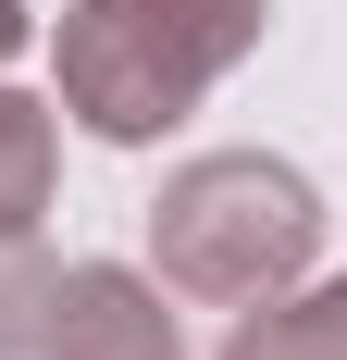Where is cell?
<instances>
[{
	"mask_svg": "<svg viewBox=\"0 0 347 360\" xmlns=\"http://www.w3.org/2000/svg\"><path fill=\"white\" fill-rule=\"evenodd\" d=\"M13 50H25V0H0V63H13Z\"/></svg>",
	"mask_w": 347,
	"mask_h": 360,
	"instance_id": "obj_7",
	"label": "cell"
},
{
	"mask_svg": "<svg viewBox=\"0 0 347 360\" xmlns=\"http://www.w3.org/2000/svg\"><path fill=\"white\" fill-rule=\"evenodd\" d=\"M261 25H273V0H74L50 37L63 112L112 149H149L261 50Z\"/></svg>",
	"mask_w": 347,
	"mask_h": 360,
	"instance_id": "obj_1",
	"label": "cell"
},
{
	"mask_svg": "<svg viewBox=\"0 0 347 360\" xmlns=\"http://www.w3.org/2000/svg\"><path fill=\"white\" fill-rule=\"evenodd\" d=\"M37 360H186V335H174L149 274H124V261H50Z\"/></svg>",
	"mask_w": 347,
	"mask_h": 360,
	"instance_id": "obj_3",
	"label": "cell"
},
{
	"mask_svg": "<svg viewBox=\"0 0 347 360\" xmlns=\"http://www.w3.org/2000/svg\"><path fill=\"white\" fill-rule=\"evenodd\" d=\"M223 360H347V274H322V286L298 274L285 298H248Z\"/></svg>",
	"mask_w": 347,
	"mask_h": 360,
	"instance_id": "obj_4",
	"label": "cell"
},
{
	"mask_svg": "<svg viewBox=\"0 0 347 360\" xmlns=\"http://www.w3.org/2000/svg\"><path fill=\"white\" fill-rule=\"evenodd\" d=\"M37 311H50V249L37 224H0V360H37Z\"/></svg>",
	"mask_w": 347,
	"mask_h": 360,
	"instance_id": "obj_6",
	"label": "cell"
},
{
	"mask_svg": "<svg viewBox=\"0 0 347 360\" xmlns=\"http://www.w3.org/2000/svg\"><path fill=\"white\" fill-rule=\"evenodd\" d=\"M149 261H162V298H199V311L285 298L322 261V186L273 149H199L149 199Z\"/></svg>",
	"mask_w": 347,
	"mask_h": 360,
	"instance_id": "obj_2",
	"label": "cell"
},
{
	"mask_svg": "<svg viewBox=\"0 0 347 360\" xmlns=\"http://www.w3.org/2000/svg\"><path fill=\"white\" fill-rule=\"evenodd\" d=\"M50 174H63V100L0 87V224H37V212H50Z\"/></svg>",
	"mask_w": 347,
	"mask_h": 360,
	"instance_id": "obj_5",
	"label": "cell"
}]
</instances>
